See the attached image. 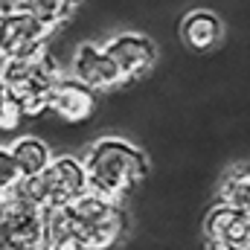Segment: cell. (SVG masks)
Instances as JSON below:
<instances>
[{
	"label": "cell",
	"mask_w": 250,
	"mask_h": 250,
	"mask_svg": "<svg viewBox=\"0 0 250 250\" xmlns=\"http://www.w3.org/2000/svg\"><path fill=\"white\" fill-rule=\"evenodd\" d=\"M128 233V215L120 201L84 192L79 201L47 209V248L117 250Z\"/></svg>",
	"instance_id": "1"
},
{
	"label": "cell",
	"mask_w": 250,
	"mask_h": 250,
	"mask_svg": "<svg viewBox=\"0 0 250 250\" xmlns=\"http://www.w3.org/2000/svg\"><path fill=\"white\" fill-rule=\"evenodd\" d=\"M82 163L87 172L90 192L120 204L148 178L151 169L148 154L123 137H99L96 143L87 146Z\"/></svg>",
	"instance_id": "2"
},
{
	"label": "cell",
	"mask_w": 250,
	"mask_h": 250,
	"mask_svg": "<svg viewBox=\"0 0 250 250\" xmlns=\"http://www.w3.org/2000/svg\"><path fill=\"white\" fill-rule=\"evenodd\" d=\"M59 79H62V70L47 53L0 62V82L6 87V96L18 105L23 120H35L50 111Z\"/></svg>",
	"instance_id": "3"
},
{
	"label": "cell",
	"mask_w": 250,
	"mask_h": 250,
	"mask_svg": "<svg viewBox=\"0 0 250 250\" xmlns=\"http://www.w3.org/2000/svg\"><path fill=\"white\" fill-rule=\"evenodd\" d=\"M87 172L84 163L79 157H53V163L35 175V178H21V184L9 192V201H21V204H32L38 209H56L67 207L73 201H79L87 192Z\"/></svg>",
	"instance_id": "4"
},
{
	"label": "cell",
	"mask_w": 250,
	"mask_h": 250,
	"mask_svg": "<svg viewBox=\"0 0 250 250\" xmlns=\"http://www.w3.org/2000/svg\"><path fill=\"white\" fill-rule=\"evenodd\" d=\"M53 32L56 26L15 3L12 9H3L0 18V59H29L47 53V41Z\"/></svg>",
	"instance_id": "5"
},
{
	"label": "cell",
	"mask_w": 250,
	"mask_h": 250,
	"mask_svg": "<svg viewBox=\"0 0 250 250\" xmlns=\"http://www.w3.org/2000/svg\"><path fill=\"white\" fill-rule=\"evenodd\" d=\"M0 250H47V212L9 201V212L0 224Z\"/></svg>",
	"instance_id": "6"
},
{
	"label": "cell",
	"mask_w": 250,
	"mask_h": 250,
	"mask_svg": "<svg viewBox=\"0 0 250 250\" xmlns=\"http://www.w3.org/2000/svg\"><path fill=\"white\" fill-rule=\"evenodd\" d=\"M207 250H250V209L215 204L204 218Z\"/></svg>",
	"instance_id": "7"
},
{
	"label": "cell",
	"mask_w": 250,
	"mask_h": 250,
	"mask_svg": "<svg viewBox=\"0 0 250 250\" xmlns=\"http://www.w3.org/2000/svg\"><path fill=\"white\" fill-rule=\"evenodd\" d=\"M70 76H76L82 84H87L96 93H108V90H117L120 84H125L123 73L114 64V59L108 56V50L93 44V41H84V44L76 47Z\"/></svg>",
	"instance_id": "8"
},
{
	"label": "cell",
	"mask_w": 250,
	"mask_h": 250,
	"mask_svg": "<svg viewBox=\"0 0 250 250\" xmlns=\"http://www.w3.org/2000/svg\"><path fill=\"white\" fill-rule=\"evenodd\" d=\"M108 56L114 59V64L120 67L125 84L143 79L154 64H157V44L148 35L140 32H120L105 44Z\"/></svg>",
	"instance_id": "9"
},
{
	"label": "cell",
	"mask_w": 250,
	"mask_h": 250,
	"mask_svg": "<svg viewBox=\"0 0 250 250\" xmlns=\"http://www.w3.org/2000/svg\"><path fill=\"white\" fill-rule=\"evenodd\" d=\"M50 114H56L67 125H79L90 120L96 114V90L82 84L76 76H62L56 90H53Z\"/></svg>",
	"instance_id": "10"
},
{
	"label": "cell",
	"mask_w": 250,
	"mask_h": 250,
	"mask_svg": "<svg viewBox=\"0 0 250 250\" xmlns=\"http://www.w3.org/2000/svg\"><path fill=\"white\" fill-rule=\"evenodd\" d=\"M181 38H184V44H187L189 50L207 53V50H212V47L221 44L224 23L209 9H192V12L184 15V21H181Z\"/></svg>",
	"instance_id": "11"
},
{
	"label": "cell",
	"mask_w": 250,
	"mask_h": 250,
	"mask_svg": "<svg viewBox=\"0 0 250 250\" xmlns=\"http://www.w3.org/2000/svg\"><path fill=\"white\" fill-rule=\"evenodd\" d=\"M12 154H15V163H18V169H21V175L23 178H35V175H41L50 163H53V148L44 143V140H38V137H32V134H23V137H18L12 146Z\"/></svg>",
	"instance_id": "12"
},
{
	"label": "cell",
	"mask_w": 250,
	"mask_h": 250,
	"mask_svg": "<svg viewBox=\"0 0 250 250\" xmlns=\"http://www.w3.org/2000/svg\"><path fill=\"white\" fill-rule=\"evenodd\" d=\"M215 195H218V204L250 209V166L248 163H236L233 169H227L224 178L218 181V192Z\"/></svg>",
	"instance_id": "13"
},
{
	"label": "cell",
	"mask_w": 250,
	"mask_h": 250,
	"mask_svg": "<svg viewBox=\"0 0 250 250\" xmlns=\"http://www.w3.org/2000/svg\"><path fill=\"white\" fill-rule=\"evenodd\" d=\"M18 6L29 9L32 15H38L41 21H47L50 26L59 29L62 23H67L76 15V9L82 6V0H18Z\"/></svg>",
	"instance_id": "14"
},
{
	"label": "cell",
	"mask_w": 250,
	"mask_h": 250,
	"mask_svg": "<svg viewBox=\"0 0 250 250\" xmlns=\"http://www.w3.org/2000/svg\"><path fill=\"white\" fill-rule=\"evenodd\" d=\"M21 169H18V163H15V154H12V148L9 146H0V192H12V189L21 184Z\"/></svg>",
	"instance_id": "15"
},
{
	"label": "cell",
	"mask_w": 250,
	"mask_h": 250,
	"mask_svg": "<svg viewBox=\"0 0 250 250\" xmlns=\"http://www.w3.org/2000/svg\"><path fill=\"white\" fill-rule=\"evenodd\" d=\"M23 120V114L18 111V105L6 96V87H3V82H0V131H12V128H18Z\"/></svg>",
	"instance_id": "16"
},
{
	"label": "cell",
	"mask_w": 250,
	"mask_h": 250,
	"mask_svg": "<svg viewBox=\"0 0 250 250\" xmlns=\"http://www.w3.org/2000/svg\"><path fill=\"white\" fill-rule=\"evenodd\" d=\"M6 212H9V195L0 192V224H3V218H6Z\"/></svg>",
	"instance_id": "17"
},
{
	"label": "cell",
	"mask_w": 250,
	"mask_h": 250,
	"mask_svg": "<svg viewBox=\"0 0 250 250\" xmlns=\"http://www.w3.org/2000/svg\"><path fill=\"white\" fill-rule=\"evenodd\" d=\"M47 250H62V248H47Z\"/></svg>",
	"instance_id": "18"
},
{
	"label": "cell",
	"mask_w": 250,
	"mask_h": 250,
	"mask_svg": "<svg viewBox=\"0 0 250 250\" xmlns=\"http://www.w3.org/2000/svg\"><path fill=\"white\" fill-rule=\"evenodd\" d=\"M0 18H3V9H0Z\"/></svg>",
	"instance_id": "19"
},
{
	"label": "cell",
	"mask_w": 250,
	"mask_h": 250,
	"mask_svg": "<svg viewBox=\"0 0 250 250\" xmlns=\"http://www.w3.org/2000/svg\"><path fill=\"white\" fill-rule=\"evenodd\" d=\"M0 62H3V59H0Z\"/></svg>",
	"instance_id": "20"
}]
</instances>
